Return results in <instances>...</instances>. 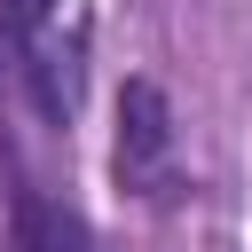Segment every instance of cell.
Masks as SVG:
<instances>
[{"instance_id": "6da1fadb", "label": "cell", "mask_w": 252, "mask_h": 252, "mask_svg": "<svg viewBox=\"0 0 252 252\" xmlns=\"http://www.w3.org/2000/svg\"><path fill=\"white\" fill-rule=\"evenodd\" d=\"M165 158H173V110L150 79H126L118 87V181L150 197L165 181Z\"/></svg>"}, {"instance_id": "7a4b0ae2", "label": "cell", "mask_w": 252, "mask_h": 252, "mask_svg": "<svg viewBox=\"0 0 252 252\" xmlns=\"http://www.w3.org/2000/svg\"><path fill=\"white\" fill-rule=\"evenodd\" d=\"M16 252H94L87 220L47 197H16Z\"/></svg>"}, {"instance_id": "3957f363", "label": "cell", "mask_w": 252, "mask_h": 252, "mask_svg": "<svg viewBox=\"0 0 252 252\" xmlns=\"http://www.w3.org/2000/svg\"><path fill=\"white\" fill-rule=\"evenodd\" d=\"M0 16H8V24L24 32V39H32V32H39L47 16H55V0H0Z\"/></svg>"}]
</instances>
